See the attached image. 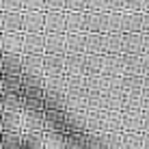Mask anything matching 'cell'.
Instances as JSON below:
<instances>
[{"mask_svg":"<svg viewBox=\"0 0 149 149\" xmlns=\"http://www.w3.org/2000/svg\"><path fill=\"white\" fill-rule=\"evenodd\" d=\"M45 54V35H22V56H43Z\"/></svg>","mask_w":149,"mask_h":149,"instance_id":"obj_1","label":"cell"},{"mask_svg":"<svg viewBox=\"0 0 149 149\" xmlns=\"http://www.w3.org/2000/svg\"><path fill=\"white\" fill-rule=\"evenodd\" d=\"M84 33L106 35L108 33V13H86L84 11Z\"/></svg>","mask_w":149,"mask_h":149,"instance_id":"obj_2","label":"cell"},{"mask_svg":"<svg viewBox=\"0 0 149 149\" xmlns=\"http://www.w3.org/2000/svg\"><path fill=\"white\" fill-rule=\"evenodd\" d=\"M86 132V112L65 110V134H84Z\"/></svg>","mask_w":149,"mask_h":149,"instance_id":"obj_3","label":"cell"},{"mask_svg":"<svg viewBox=\"0 0 149 149\" xmlns=\"http://www.w3.org/2000/svg\"><path fill=\"white\" fill-rule=\"evenodd\" d=\"M43 132H48V134H65V112L45 110L43 112Z\"/></svg>","mask_w":149,"mask_h":149,"instance_id":"obj_4","label":"cell"},{"mask_svg":"<svg viewBox=\"0 0 149 149\" xmlns=\"http://www.w3.org/2000/svg\"><path fill=\"white\" fill-rule=\"evenodd\" d=\"M43 15L39 11H24L22 13V33L24 35H39L43 33Z\"/></svg>","mask_w":149,"mask_h":149,"instance_id":"obj_5","label":"cell"},{"mask_svg":"<svg viewBox=\"0 0 149 149\" xmlns=\"http://www.w3.org/2000/svg\"><path fill=\"white\" fill-rule=\"evenodd\" d=\"M65 33V11H45L43 15V35Z\"/></svg>","mask_w":149,"mask_h":149,"instance_id":"obj_6","label":"cell"},{"mask_svg":"<svg viewBox=\"0 0 149 149\" xmlns=\"http://www.w3.org/2000/svg\"><path fill=\"white\" fill-rule=\"evenodd\" d=\"M43 76H45V78L65 76V56L43 54Z\"/></svg>","mask_w":149,"mask_h":149,"instance_id":"obj_7","label":"cell"},{"mask_svg":"<svg viewBox=\"0 0 149 149\" xmlns=\"http://www.w3.org/2000/svg\"><path fill=\"white\" fill-rule=\"evenodd\" d=\"M0 76H22V54L0 56Z\"/></svg>","mask_w":149,"mask_h":149,"instance_id":"obj_8","label":"cell"},{"mask_svg":"<svg viewBox=\"0 0 149 149\" xmlns=\"http://www.w3.org/2000/svg\"><path fill=\"white\" fill-rule=\"evenodd\" d=\"M121 132H143V110H121Z\"/></svg>","mask_w":149,"mask_h":149,"instance_id":"obj_9","label":"cell"},{"mask_svg":"<svg viewBox=\"0 0 149 149\" xmlns=\"http://www.w3.org/2000/svg\"><path fill=\"white\" fill-rule=\"evenodd\" d=\"M100 132H121V112L102 110L100 112Z\"/></svg>","mask_w":149,"mask_h":149,"instance_id":"obj_10","label":"cell"},{"mask_svg":"<svg viewBox=\"0 0 149 149\" xmlns=\"http://www.w3.org/2000/svg\"><path fill=\"white\" fill-rule=\"evenodd\" d=\"M121 54H143V35L138 33H127L121 37Z\"/></svg>","mask_w":149,"mask_h":149,"instance_id":"obj_11","label":"cell"},{"mask_svg":"<svg viewBox=\"0 0 149 149\" xmlns=\"http://www.w3.org/2000/svg\"><path fill=\"white\" fill-rule=\"evenodd\" d=\"M43 112L45 110H22L24 132H43Z\"/></svg>","mask_w":149,"mask_h":149,"instance_id":"obj_12","label":"cell"},{"mask_svg":"<svg viewBox=\"0 0 149 149\" xmlns=\"http://www.w3.org/2000/svg\"><path fill=\"white\" fill-rule=\"evenodd\" d=\"M0 108H2V112H15V115H22V110H24V95L2 93V95H0Z\"/></svg>","mask_w":149,"mask_h":149,"instance_id":"obj_13","label":"cell"},{"mask_svg":"<svg viewBox=\"0 0 149 149\" xmlns=\"http://www.w3.org/2000/svg\"><path fill=\"white\" fill-rule=\"evenodd\" d=\"M86 54H65V76H84Z\"/></svg>","mask_w":149,"mask_h":149,"instance_id":"obj_14","label":"cell"},{"mask_svg":"<svg viewBox=\"0 0 149 149\" xmlns=\"http://www.w3.org/2000/svg\"><path fill=\"white\" fill-rule=\"evenodd\" d=\"M84 33V11L65 13V35Z\"/></svg>","mask_w":149,"mask_h":149,"instance_id":"obj_15","label":"cell"},{"mask_svg":"<svg viewBox=\"0 0 149 149\" xmlns=\"http://www.w3.org/2000/svg\"><path fill=\"white\" fill-rule=\"evenodd\" d=\"M65 33H56V35H45V54H56V56H65Z\"/></svg>","mask_w":149,"mask_h":149,"instance_id":"obj_16","label":"cell"},{"mask_svg":"<svg viewBox=\"0 0 149 149\" xmlns=\"http://www.w3.org/2000/svg\"><path fill=\"white\" fill-rule=\"evenodd\" d=\"M104 78H115V76H123L121 71V54H106L104 56V69H102Z\"/></svg>","mask_w":149,"mask_h":149,"instance_id":"obj_17","label":"cell"},{"mask_svg":"<svg viewBox=\"0 0 149 149\" xmlns=\"http://www.w3.org/2000/svg\"><path fill=\"white\" fill-rule=\"evenodd\" d=\"M141 56L136 54H121V71L123 76H141Z\"/></svg>","mask_w":149,"mask_h":149,"instance_id":"obj_18","label":"cell"},{"mask_svg":"<svg viewBox=\"0 0 149 149\" xmlns=\"http://www.w3.org/2000/svg\"><path fill=\"white\" fill-rule=\"evenodd\" d=\"M123 95H143V76H121Z\"/></svg>","mask_w":149,"mask_h":149,"instance_id":"obj_19","label":"cell"},{"mask_svg":"<svg viewBox=\"0 0 149 149\" xmlns=\"http://www.w3.org/2000/svg\"><path fill=\"white\" fill-rule=\"evenodd\" d=\"M84 41H86L84 33L67 35L65 37V54H84Z\"/></svg>","mask_w":149,"mask_h":149,"instance_id":"obj_20","label":"cell"},{"mask_svg":"<svg viewBox=\"0 0 149 149\" xmlns=\"http://www.w3.org/2000/svg\"><path fill=\"white\" fill-rule=\"evenodd\" d=\"M102 69H104V56L86 54V61H84V76L86 78H100Z\"/></svg>","mask_w":149,"mask_h":149,"instance_id":"obj_21","label":"cell"},{"mask_svg":"<svg viewBox=\"0 0 149 149\" xmlns=\"http://www.w3.org/2000/svg\"><path fill=\"white\" fill-rule=\"evenodd\" d=\"M22 35L24 33H13V35H2V52L4 54H22Z\"/></svg>","mask_w":149,"mask_h":149,"instance_id":"obj_22","label":"cell"},{"mask_svg":"<svg viewBox=\"0 0 149 149\" xmlns=\"http://www.w3.org/2000/svg\"><path fill=\"white\" fill-rule=\"evenodd\" d=\"M22 13H2V30H4V35L22 33V24H24L22 22Z\"/></svg>","mask_w":149,"mask_h":149,"instance_id":"obj_23","label":"cell"},{"mask_svg":"<svg viewBox=\"0 0 149 149\" xmlns=\"http://www.w3.org/2000/svg\"><path fill=\"white\" fill-rule=\"evenodd\" d=\"M2 132H17V134H24L22 115H15V112H2Z\"/></svg>","mask_w":149,"mask_h":149,"instance_id":"obj_24","label":"cell"},{"mask_svg":"<svg viewBox=\"0 0 149 149\" xmlns=\"http://www.w3.org/2000/svg\"><path fill=\"white\" fill-rule=\"evenodd\" d=\"M86 35V33H84ZM84 54L104 56V35H86L84 41Z\"/></svg>","mask_w":149,"mask_h":149,"instance_id":"obj_25","label":"cell"},{"mask_svg":"<svg viewBox=\"0 0 149 149\" xmlns=\"http://www.w3.org/2000/svg\"><path fill=\"white\" fill-rule=\"evenodd\" d=\"M67 86H65V76H54V78H45L43 95H65Z\"/></svg>","mask_w":149,"mask_h":149,"instance_id":"obj_26","label":"cell"},{"mask_svg":"<svg viewBox=\"0 0 149 149\" xmlns=\"http://www.w3.org/2000/svg\"><path fill=\"white\" fill-rule=\"evenodd\" d=\"M121 149H143V132H121Z\"/></svg>","mask_w":149,"mask_h":149,"instance_id":"obj_27","label":"cell"},{"mask_svg":"<svg viewBox=\"0 0 149 149\" xmlns=\"http://www.w3.org/2000/svg\"><path fill=\"white\" fill-rule=\"evenodd\" d=\"M100 149H121V132H100Z\"/></svg>","mask_w":149,"mask_h":149,"instance_id":"obj_28","label":"cell"},{"mask_svg":"<svg viewBox=\"0 0 149 149\" xmlns=\"http://www.w3.org/2000/svg\"><path fill=\"white\" fill-rule=\"evenodd\" d=\"M22 149H43V132H24Z\"/></svg>","mask_w":149,"mask_h":149,"instance_id":"obj_29","label":"cell"},{"mask_svg":"<svg viewBox=\"0 0 149 149\" xmlns=\"http://www.w3.org/2000/svg\"><path fill=\"white\" fill-rule=\"evenodd\" d=\"M0 149H22V134L0 132Z\"/></svg>","mask_w":149,"mask_h":149,"instance_id":"obj_30","label":"cell"},{"mask_svg":"<svg viewBox=\"0 0 149 149\" xmlns=\"http://www.w3.org/2000/svg\"><path fill=\"white\" fill-rule=\"evenodd\" d=\"M121 37L123 35H104V56L106 54H121Z\"/></svg>","mask_w":149,"mask_h":149,"instance_id":"obj_31","label":"cell"},{"mask_svg":"<svg viewBox=\"0 0 149 149\" xmlns=\"http://www.w3.org/2000/svg\"><path fill=\"white\" fill-rule=\"evenodd\" d=\"M127 33L143 35V13H125V35Z\"/></svg>","mask_w":149,"mask_h":149,"instance_id":"obj_32","label":"cell"},{"mask_svg":"<svg viewBox=\"0 0 149 149\" xmlns=\"http://www.w3.org/2000/svg\"><path fill=\"white\" fill-rule=\"evenodd\" d=\"M65 93H84V76H65Z\"/></svg>","mask_w":149,"mask_h":149,"instance_id":"obj_33","label":"cell"},{"mask_svg":"<svg viewBox=\"0 0 149 149\" xmlns=\"http://www.w3.org/2000/svg\"><path fill=\"white\" fill-rule=\"evenodd\" d=\"M121 110H143V95H123Z\"/></svg>","mask_w":149,"mask_h":149,"instance_id":"obj_34","label":"cell"},{"mask_svg":"<svg viewBox=\"0 0 149 149\" xmlns=\"http://www.w3.org/2000/svg\"><path fill=\"white\" fill-rule=\"evenodd\" d=\"M43 149H65L63 134H48V132H43Z\"/></svg>","mask_w":149,"mask_h":149,"instance_id":"obj_35","label":"cell"},{"mask_svg":"<svg viewBox=\"0 0 149 149\" xmlns=\"http://www.w3.org/2000/svg\"><path fill=\"white\" fill-rule=\"evenodd\" d=\"M65 149H82V134H63Z\"/></svg>","mask_w":149,"mask_h":149,"instance_id":"obj_36","label":"cell"},{"mask_svg":"<svg viewBox=\"0 0 149 149\" xmlns=\"http://www.w3.org/2000/svg\"><path fill=\"white\" fill-rule=\"evenodd\" d=\"M2 9H4V13H22L24 4H22V0H2Z\"/></svg>","mask_w":149,"mask_h":149,"instance_id":"obj_37","label":"cell"},{"mask_svg":"<svg viewBox=\"0 0 149 149\" xmlns=\"http://www.w3.org/2000/svg\"><path fill=\"white\" fill-rule=\"evenodd\" d=\"M123 13H143V0H121Z\"/></svg>","mask_w":149,"mask_h":149,"instance_id":"obj_38","label":"cell"},{"mask_svg":"<svg viewBox=\"0 0 149 149\" xmlns=\"http://www.w3.org/2000/svg\"><path fill=\"white\" fill-rule=\"evenodd\" d=\"M22 4H24V11L45 13V2H43V0H22Z\"/></svg>","mask_w":149,"mask_h":149,"instance_id":"obj_39","label":"cell"},{"mask_svg":"<svg viewBox=\"0 0 149 149\" xmlns=\"http://www.w3.org/2000/svg\"><path fill=\"white\" fill-rule=\"evenodd\" d=\"M86 13H104V0H84Z\"/></svg>","mask_w":149,"mask_h":149,"instance_id":"obj_40","label":"cell"},{"mask_svg":"<svg viewBox=\"0 0 149 149\" xmlns=\"http://www.w3.org/2000/svg\"><path fill=\"white\" fill-rule=\"evenodd\" d=\"M84 11V0H65V13Z\"/></svg>","mask_w":149,"mask_h":149,"instance_id":"obj_41","label":"cell"},{"mask_svg":"<svg viewBox=\"0 0 149 149\" xmlns=\"http://www.w3.org/2000/svg\"><path fill=\"white\" fill-rule=\"evenodd\" d=\"M45 11H65V0H43Z\"/></svg>","mask_w":149,"mask_h":149,"instance_id":"obj_42","label":"cell"},{"mask_svg":"<svg viewBox=\"0 0 149 149\" xmlns=\"http://www.w3.org/2000/svg\"><path fill=\"white\" fill-rule=\"evenodd\" d=\"M141 76L149 78V54H143V58H141Z\"/></svg>","mask_w":149,"mask_h":149,"instance_id":"obj_43","label":"cell"},{"mask_svg":"<svg viewBox=\"0 0 149 149\" xmlns=\"http://www.w3.org/2000/svg\"><path fill=\"white\" fill-rule=\"evenodd\" d=\"M143 35H149V13H143Z\"/></svg>","mask_w":149,"mask_h":149,"instance_id":"obj_44","label":"cell"},{"mask_svg":"<svg viewBox=\"0 0 149 149\" xmlns=\"http://www.w3.org/2000/svg\"><path fill=\"white\" fill-rule=\"evenodd\" d=\"M143 132H149V112H143Z\"/></svg>","mask_w":149,"mask_h":149,"instance_id":"obj_45","label":"cell"},{"mask_svg":"<svg viewBox=\"0 0 149 149\" xmlns=\"http://www.w3.org/2000/svg\"><path fill=\"white\" fill-rule=\"evenodd\" d=\"M143 54H149V35H143Z\"/></svg>","mask_w":149,"mask_h":149,"instance_id":"obj_46","label":"cell"},{"mask_svg":"<svg viewBox=\"0 0 149 149\" xmlns=\"http://www.w3.org/2000/svg\"><path fill=\"white\" fill-rule=\"evenodd\" d=\"M143 97H149V78H143Z\"/></svg>","mask_w":149,"mask_h":149,"instance_id":"obj_47","label":"cell"},{"mask_svg":"<svg viewBox=\"0 0 149 149\" xmlns=\"http://www.w3.org/2000/svg\"><path fill=\"white\" fill-rule=\"evenodd\" d=\"M143 149H149V132H143Z\"/></svg>","mask_w":149,"mask_h":149,"instance_id":"obj_48","label":"cell"},{"mask_svg":"<svg viewBox=\"0 0 149 149\" xmlns=\"http://www.w3.org/2000/svg\"><path fill=\"white\" fill-rule=\"evenodd\" d=\"M143 13H149V0H143Z\"/></svg>","mask_w":149,"mask_h":149,"instance_id":"obj_49","label":"cell"},{"mask_svg":"<svg viewBox=\"0 0 149 149\" xmlns=\"http://www.w3.org/2000/svg\"><path fill=\"white\" fill-rule=\"evenodd\" d=\"M0 132H2V110H0Z\"/></svg>","mask_w":149,"mask_h":149,"instance_id":"obj_50","label":"cell"},{"mask_svg":"<svg viewBox=\"0 0 149 149\" xmlns=\"http://www.w3.org/2000/svg\"><path fill=\"white\" fill-rule=\"evenodd\" d=\"M0 30H2V13H0Z\"/></svg>","mask_w":149,"mask_h":149,"instance_id":"obj_51","label":"cell"},{"mask_svg":"<svg viewBox=\"0 0 149 149\" xmlns=\"http://www.w3.org/2000/svg\"><path fill=\"white\" fill-rule=\"evenodd\" d=\"M0 52H2V39H0Z\"/></svg>","mask_w":149,"mask_h":149,"instance_id":"obj_52","label":"cell"},{"mask_svg":"<svg viewBox=\"0 0 149 149\" xmlns=\"http://www.w3.org/2000/svg\"><path fill=\"white\" fill-rule=\"evenodd\" d=\"M0 9H2V0H0Z\"/></svg>","mask_w":149,"mask_h":149,"instance_id":"obj_53","label":"cell"}]
</instances>
